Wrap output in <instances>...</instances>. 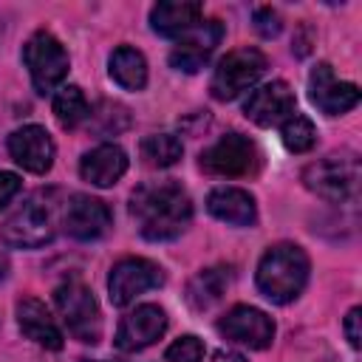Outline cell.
Here are the masks:
<instances>
[{"mask_svg": "<svg viewBox=\"0 0 362 362\" xmlns=\"http://www.w3.org/2000/svg\"><path fill=\"white\" fill-rule=\"evenodd\" d=\"M215 362H243L240 354H232V351H218L215 354Z\"/></svg>", "mask_w": 362, "mask_h": 362, "instance_id": "30", "label": "cell"}, {"mask_svg": "<svg viewBox=\"0 0 362 362\" xmlns=\"http://www.w3.org/2000/svg\"><path fill=\"white\" fill-rule=\"evenodd\" d=\"M232 283V269L229 266H212V269H201L189 283H187V303L195 311H206L212 308L229 288Z\"/></svg>", "mask_w": 362, "mask_h": 362, "instance_id": "21", "label": "cell"}, {"mask_svg": "<svg viewBox=\"0 0 362 362\" xmlns=\"http://www.w3.org/2000/svg\"><path fill=\"white\" fill-rule=\"evenodd\" d=\"M139 153H141V161L147 167H158L161 170V167H173L184 156V144L173 133H153V136L141 139Z\"/></svg>", "mask_w": 362, "mask_h": 362, "instance_id": "23", "label": "cell"}, {"mask_svg": "<svg viewBox=\"0 0 362 362\" xmlns=\"http://www.w3.org/2000/svg\"><path fill=\"white\" fill-rule=\"evenodd\" d=\"M201 17H204V6L195 3V0H164V3L153 6L150 25H153L156 34L178 40L181 34L195 28L201 23Z\"/></svg>", "mask_w": 362, "mask_h": 362, "instance_id": "20", "label": "cell"}, {"mask_svg": "<svg viewBox=\"0 0 362 362\" xmlns=\"http://www.w3.org/2000/svg\"><path fill=\"white\" fill-rule=\"evenodd\" d=\"M107 71H110V79L124 90H141L147 85V59L141 51L130 45H119L110 54Z\"/></svg>", "mask_w": 362, "mask_h": 362, "instance_id": "22", "label": "cell"}, {"mask_svg": "<svg viewBox=\"0 0 362 362\" xmlns=\"http://www.w3.org/2000/svg\"><path fill=\"white\" fill-rule=\"evenodd\" d=\"M269 62L263 57V51L257 48H235L226 57L218 59L212 79H209V90L218 102H232L238 99L243 90H249L263 74H266Z\"/></svg>", "mask_w": 362, "mask_h": 362, "instance_id": "7", "label": "cell"}, {"mask_svg": "<svg viewBox=\"0 0 362 362\" xmlns=\"http://www.w3.org/2000/svg\"><path fill=\"white\" fill-rule=\"evenodd\" d=\"M280 139L286 144V150L291 153H308L317 141V127L308 116L303 113H291L283 124H280Z\"/></svg>", "mask_w": 362, "mask_h": 362, "instance_id": "25", "label": "cell"}, {"mask_svg": "<svg viewBox=\"0 0 362 362\" xmlns=\"http://www.w3.org/2000/svg\"><path fill=\"white\" fill-rule=\"evenodd\" d=\"M255 280L263 297L286 305L297 300L308 283V255L297 243H274L263 252Z\"/></svg>", "mask_w": 362, "mask_h": 362, "instance_id": "3", "label": "cell"}, {"mask_svg": "<svg viewBox=\"0 0 362 362\" xmlns=\"http://www.w3.org/2000/svg\"><path fill=\"white\" fill-rule=\"evenodd\" d=\"M54 116L62 127H76L90 116L88 99H85L79 85H62L54 93Z\"/></svg>", "mask_w": 362, "mask_h": 362, "instance_id": "24", "label": "cell"}, {"mask_svg": "<svg viewBox=\"0 0 362 362\" xmlns=\"http://www.w3.org/2000/svg\"><path fill=\"white\" fill-rule=\"evenodd\" d=\"M206 209L212 218L232 226H255L257 221L255 198L240 187H215L206 195Z\"/></svg>", "mask_w": 362, "mask_h": 362, "instance_id": "19", "label": "cell"}, {"mask_svg": "<svg viewBox=\"0 0 362 362\" xmlns=\"http://www.w3.org/2000/svg\"><path fill=\"white\" fill-rule=\"evenodd\" d=\"M164 359L167 362H201L204 359V342L192 334H184L164 351Z\"/></svg>", "mask_w": 362, "mask_h": 362, "instance_id": "26", "label": "cell"}, {"mask_svg": "<svg viewBox=\"0 0 362 362\" xmlns=\"http://www.w3.org/2000/svg\"><path fill=\"white\" fill-rule=\"evenodd\" d=\"M82 362H102V359H82Z\"/></svg>", "mask_w": 362, "mask_h": 362, "instance_id": "32", "label": "cell"}, {"mask_svg": "<svg viewBox=\"0 0 362 362\" xmlns=\"http://www.w3.org/2000/svg\"><path fill=\"white\" fill-rule=\"evenodd\" d=\"M359 308H351L348 314H345V337H348V342H351V348H359Z\"/></svg>", "mask_w": 362, "mask_h": 362, "instance_id": "29", "label": "cell"}, {"mask_svg": "<svg viewBox=\"0 0 362 362\" xmlns=\"http://www.w3.org/2000/svg\"><path fill=\"white\" fill-rule=\"evenodd\" d=\"M62 204L57 192L31 195L14 215H8L0 226V240L11 249H40L54 240L57 226H62Z\"/></svg>", "mask_w": 362, "mask_h": 362, "instance_id": "2", "label": "cell"}, {"mask_svg": "<svg viewBox=\"0 0 362 362\" xmlns=\"http://www.w3.org/2000/svg\"><path fill=\"white\" fill-rule=\"evenodd\" d=\"M54 141L45 127L40 124H23L8 136V156L28 173L42 175L54 164Z\"/></svg>", "mask_w": 362, "mask_h": 362, "instance_id": "16", "label": "cell"}, {"mask_svg": "<svg viewBox=\"0 0 362 362\" xmlns=\"http://www.w3.org/2000/svg\"><path fill=\"white\" fill-rule=\"evenodd\" d=\"M130 215L147 240H173L189 226L192 201L175 181H150L133 192Z\"/></svg>", "mask_w": 362, "mask_h": 362, "instance_id": "1", "label": "cell"}, {"mask_svg": "<svg viewBox=\"0 0 362 362\" xmlns=\"http://www.w3.org/2000/svg\"><path fill=\"white\" fill-rule=\"evenodd\" d=\"M54 305L74 339L90 342V345L102 339V311L93 291L82 280L59 283L54 291Z\"/></svg>", "mask_w": 362, "mask_h": 362, "instance_id": "4", "label": "cell"}, {"mask_svg": "<svg viewBox=\"0 0 362 362\" xmlns=\"http://www.w3.org/2000/svg\"><path fill=\"white\" fill-rule=\"evenodd\" d=\"M359 178H362V173H359V161L354 153L325 156L303 170V184L314 195L334 201V204L354 198L359 189Z\"/></svg>", "mask_w": 362, "mask_h": 362, "instance_id": "6", "label": "cell"}, {"mask_svg": "<svg viewBox=\"0 0 362 362\" xmlns=\"http://www.w3.org/2000/svg\"><path fill=\"white\" fill-rule=\"evenodd\" d=\"M218 331L229 342L246 345L252 351H263L274 339V322H272V317L266 311L255 308V305H235V308H229L218 320Z\"/></svg>", "mask_w": 362, "mask_h": 362, "instance_id": "11", "label": "cell"}, {"mask_svg": "<svg viewBox=\"0 0 362 362\" xmlns=\"http://www.w3.org/2000/svg\"><path fill=\"white\" fill-rule=\"evenodd\" d=\"M246 119H252L257 127H277L283 124L291 113H297V99L294 90L283 82L274 79L269 85H260L257 90L249 93L246 105H243Z\"/></svg>", "mask_w": 362, "mask_h": 362, "instance_id": "15", "label": "cell"}, {"mask_svg": "<svg viewBox=\"0 0 362 362\" xmlns=\"http://www.w3.org/2000/svg\"><path fill=\"white\" fill-rule=\"evenodd\" d=\"M164 283V269L147 257H122L107 277V291H110V303L124 308L130 305L139 294L158 288Z\"/></svg>", "mask_w": 362, "mask_h": 362, "instance_id": "9", "label": "cell"}, {"mask_svg": "<svg viewBox=\"0 0 362 362\" xmlns=\"http://www.w3.org/2000/svg\"><path fill=\"white\" fill-rule=\"evenodd\" d=\"M255 28H257L260 37H277L280 28H283V20H280V14L274 8L263 6V8L255 11Z\"/></svg>", "mask_w": 362, "mask_h": 362, "instance_id": "27", "label": "cell"}, {"mask_svg": "<svg viewBox=\"0 0 362 362\" xmlns=\"http://www.w3.org/2000/svg\"><path fill=\"white\" fill-rule=\"evenodd\" d=\"M6 272H8V260H6V255L0 252V280L6 277Z\"/></svg>", "mask_w": 362, "mask_h": 362, "instance_id": "31", "label": "cell"}, {"mask_svg": "<svg viewBox=\"0 0 362 362\" xmlns=\"http://www.w3.org/2000/svg\"><path fill=\"white\" fill-rule=\"evenodd\" d=\"M20 175L17 173H8V170H0V209L20 192Z\"/></svg>", "mask_w": 362, "mask_h": 362, "instance_id": "28", "label": "cell"}, {"mask_svg": "<svg viewBox=\"0 0 362 362\" xmlns=\"http://www.w3.org/2000/svg\"><path fill=\"white\" fill-rule=\"evenodd\" d=\"M127 153L119 144H99L79 161V175L93 187H113L127 173Z\"/></svg>", "mask_w": 362, "mask_h": 362, "instance_id": "18", "label": "cell"}, {"mask_svg": "<svg viewBox=\"0 0 362 362\" xmlns=\"http://www.w3.org/2000/svg\"><path fill=\"white\" fill-rule=\"evenodd\" d=\"M167 331V314L161 305H153V303H144V305H136L133 311H127L116 328V348L124 351V354H133V351H144L150 348L156 339H161Z\"/></svg>", "mask_w": 362, "mask_h": 362, "instance_id": "12", "label": "cell"}, {"mask_svg": "<svg viewBox=\"0 0 362 362\" xmlns=\"http://www.w3.org/2000/svg\"><path fill=\"white\" fill-rule=\"evenodd\" d=\"M113 223V215L105 201L76 192L62 204V226L76 240H96L102 238Z\"/></svg>", "mask_w": 362, "mask_h": 362, "instance_id": "14", "label": "cell"}, {"mask_svg": "<svg viewBox=\"0 0 362 362\" xmlns=\"http://www.w3.org/2000/svg\"><path fill=\"white\" fill-rule=\"evenodd\" d=\"M23 62L37 93H51L68 76V54L51 31H34L25 40Z\"/></svg>", "mask_w": 362, "mask_h": 362, "instance_id": "8", "label": "cell"}, {"mask_svg": "<svg viewBox=\"0 0 362 362\" xmlns=\"http://www.w3.org/2000/svg\"><path fill=\"white\" fill-rule=\"evenodd\" d=\"M17 325H20L23 337L31 339L34 345L48 348V351H59L62 348V331L54 322V317L45 308V303H40L37 297H23L17 303Z\"/></svg>", "mask_w": 362, "mask_h": 362, "instance_id": "17", "label": "cell"}, {"mask_svg": "<svg viewBox=\"0 0 362 362\" xmlns=\"http://www.w3.org/2000/svg\"><path fill=\"white\" fill-rule=\"evenodd\" d=\"M223 40V23L221 20H201L195 28H189L187 34H181L170 51V65L184 71V74H198L209 57L215 54V48Z\"/></svg>", "mask_w": 362, "mask_h": 362, "instance_id": "10", "label": "cell"}, {"mask_svg": "<svg viewBox=\"0 0 362 362\" xmlns=\"http://www.w3.org/2000/svg\"><path fill=\"white\" fill-rule=\"evenodd\" d=\"M308 96L325 116H342L359 105V88L334 76L328 62H317L308 74Z\"/></svg>", "mask_w": 362, "mask_h": 362, "instance_id": "13", "label": "cell"}, {"mask_svg": "<svg viewBox=\"0 0 362 362\" xmlns=\"http://www.w3.org/2000/svg\"><path fill=\"white\" fill-rule=\"evenodd\" d=\"M198 164L204 173L218 175V178H249L260 170L263 156H260V147L249 136L226 133L201 153Z\"/></svg>", "mask_w": 362, "mask_h": 362, "instance_id": "5", "label": "cell"}]
</instances>
